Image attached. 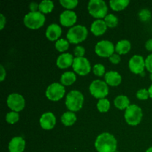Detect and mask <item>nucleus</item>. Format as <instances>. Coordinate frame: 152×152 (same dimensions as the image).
Wrapping results in <instances>:
<instances>
[{
    "label": "nucleus",
    "instance_id": "f257e3e1",
    "mask_svg": "<svg viewBox=\"0 0 152 152\" xmlns=\"http://www.w3.org/2000/svg\"><path fill=\"white\" fill-rule=\"evenodd\" d=\"M94 145L98 152H115L117 141L111 134L102 133L96 137Z\"/></svg>",
    "mask_w": 152,
    "mask_h": 152
},
{
    "label": "nucleus",
    "instance_id": "f03ea898",
    "mask_svg": "<svg viewBox=\"0 0 152 152\" xmlns=\"http://www.w3.org/2000/svg\"><path fill=\"white\" fill-rule=\"evenodd\" d=\"M84 102V96L83 94L77 90L70 91L66 96L65 105L70 111H78L82 108Z\"/></svg>",
    "mask_w": 152,
    "mask_h": 152
},
{
    "label": "nucleus",
    "instance_id": "7ed1b4c3",
    "mask_svg": "<svg viewBox=\"0 0 152 152\" xmlns=\"http://www.w3.org/2000/svg\"><path fill=\"white\" fill-rule=\"evenodd\" d=\"M88 10L92 16L101 19L107 16L108 7L103 0H91L88 4Z\"/></svg>",
    "mask_w": 152,
    "mask_h": 152
},
{
    "label": "nucleus",
    "instance_id": "20e7f679",
    "mask_svg": "<svg viewBox=\"0 0 152 152\" xmlns=\"http://www.w3.org/2000/svg\"><path fill=\"white\" fill-rule=\"evenodd\" d=\"M45 17L40 11L30 12L24 18V24L30 29H38L45 23Z\"/></svg>",
    "mask_w": 152,
    "mask_h": 152
},
{
    "label": "nucleus",
    "instance_id": "39448f33",
    "mask_svg": "<svg viewBox=\"0 0 152 152\" xmlns=\"http://www.w3.org/2000/svg\"><path fill=\"white\" fill-rule=\"evenodd\" d=\"M88 36V30L83 25H76L68 30L67 33V39L73 44H78L86 39Z\"/></svg>",
    "mask_w": 152,
    "mask_h": 152
},
{
    "label": "nucleus",
    "instance_id": "423d86ee",
    "mask_svg": "<svg viewBox=\"0 0 152 152\" xmlns=\"http://www.w3.org/2000/svg\"><path fill=\"white\" fill-rule=\"evenodd\" d=\"M142 117V109L138 105H130L126 109L125 119L126 123L132 126H137L141 122Z\"/></svg>",
    "mask_w": 152,
    "mask_h": 152
},
{
    "label": "nucleus",
    "instance_id": "0eeeda50",
    "mask_svg": "<svg viewBox=\"0 0 152 152\" xmlns=\"http://www.w3.org/2000/svg\"><path fill=\"white\" fill-rule=\"evenodd\" d=\"M89 91L95 98L104 99L108 94V84L102 80H94L89 86Z\"/></svg>",
    "mask_w": 152,
    "mask_h": 152
},
{
    "label": "nucleus",
    "instance_id": "6e6552de",
    "mask_svg": "<svg viewBox=\"0 0 152 152\" xmlns=\"http://www.w3.org/2000/svg\"><path fill=\"white\" fill-rule=\"evenodd\" d=\"M65 94V89L63 85L58 83H53L47 88L45 95L51 101H59Z\"/></svg>",
    "mask_w": 152,
    "mask_h": 152
},
{
    "label": "nucleus",
    "instance_id": "1a4fd4ad",
    "mask_svg": "<svg viewBox=\"0 0 152 152\" xmlns=\"http://www.w3.org/2000/svg\"><path fill=\"white\" fill-rule=\"evenodd\" d=\"M115 50V47L111 42L108 40H102L96 43L95 52L101 57H110Z\"/></svg>",
    "mask_w": 152,
    "mask_h": 152
},
{
    "label": "nucleus",
    "instance_id": "9d476101",
    "mask_svg": "<svg viewBox=\"0 0 152 152\" xmlns=\"http://www.w3.org/2000/svg\"><path fill=\"white\" fill-rule=\"evenodd\" d=\"M7 106L13 111L19 112L24 109L25 105V101L22 95L16 93L10 94L7 99Z\"/></svg>",
    "mask_w": 152,
    "mask_h": 152
},
{
    "label": "nucleus",
    "instance_id": "9b49d317",
    "mask_svg": "<svg viewBox=\"0 0 152 152\" xmlns=\"http://www.w3.org/2000/svg\"><path fill=\"white\" fill-rule=\"evenodd\" d=\"M73 69L76 73L81 76H86L91 71V64L87 58L76 57L73 63Z\"/></svg>",
    "mask_w": 152,
    "mask_h": 152
},
{
    "label": "nucleus",
    "instance_id": "f8f14e48",
    "mask_svg": "<svg viewBox=\"0 0 152 152\" xmlns=\"http://www.w3.org/2000/svg\"><path fill=\"white\" fill-rule=\"evenodd\" d=\"M129 67L132 73L141 74L144 72L145 68V62L143 57L140 55H134L131 58L129 62Z\"/></svg>",
    "mask_w": 152,
    "mask_h": 152
},
{
    "label": "nucleus",
    "instance_id": "ddd939ff",
    "mask_svg": "<svg viewBox=\"0 0 152 152\" xmlns=\"http://www.w3.org/2000/svg\"><path fill=\"white\" fill-rule=\"evenodd\" d=\"M39 123L41 127L45 130H50L56 125V117L52 112H45L40 117Z\"/></svg>",
    "mask_w": 152,
    "mask_h": 152
},
{
    "label": "nucleus",
    "instance_id": "4468645a",
    "mask_svg": "<svg viewBox=\"0 0 152 152\" xmlns=\"http://www.w3.org/2000/svg\"><path fill=\"white\" fill-rule=\"evenodd\" d=\"M77 20V16L75 12L72 10H65L59 16V21L62 25L70 27L74 25Z\"/></svg>",
    "mask_w": 152,
    "mask_h": 152
},
{
    "label": "nucleus",
    "instance_id": "2eb2a0df",
    "mask_svg": "<svg viewBox=\"0 0 152 152\" xmlns=\"http://www.w3.org/2000/svg\"><path fill=\"white\" fill-rule=\"evenodd\" d=\"M25 148V141L21 137H15L9 142L10 152H23Z\"/></svg>",
    "mask_w": 152,
    "mask_h": 152
},
{
    "label": "nucleus",
    "instance_id": "dca6fc26",
    "mask_svg": "<svg viewBox=\"0 0 152 152\" xmlns=\"http://www.w3.org/2000/svg\"><path fill=\"white\" fill-rule=\"evenodd\" d=\"M74 60V57L71 53H62L58 56L57 59H56V65L58 66V68H61V69L69 68L70 66L73 65Z\"/></svg>",
    "mask_w": 152,
    "mask_h": 152
},
{
    "label": "nucleus",
    "instance_id": "f3484780",
    "mask_svg": "<svg viewBox=\"0 0 152 152\" xmlns=\"http://www.w3.org/2000/svg\"><path fill=\"white\" fill-rule=\"evenodd\" d=\"M62 34V29L57 24H50L46 29L45 36L50 41L58 40Z\"/></svg>",
    "mask_w": 152,
    "mask_h": 152
},
{
    "label": "nucleus",
    "instance_id": "a211bd4d",
    "mask_svg": "<svg viewBox=\"0 0 152 152\" xmlns=\"http://www.w3.org/2000/svg\"><path fill=\"white\" fill-rule=\"evenodd\" d=\"M105 83L111 86H117L121 83L122 77L118 72L110 71L105 74Z\"/></svg>",
    "mask_w": 152,
    "mask_h": 152
},
{
    "label": "nucleus",
    "instance_id": "6ab92c4d",
    "mask_svg": "<svg viewBox=\"0 0 152 152\" xmlns=\"http://www.w3.org/2000/svg\"><path fill=\"white\" fill-rule=\"evenodd\" d=\"M107 25L105 21L102 19H96L91 26V31L95 36H101L106 31Z\"/></svg>",
    "mask_w": 152,
    "mask_h": 152
},
{
    "label": "nucleus",
    "instance_id": "aec40b11",
    "mask_svg": "<svg viewBox=\"0 0 152 152\" xmlns=\"http://www.w3.org/2000/svg\"><path fill=\"white\" fill-rule=\"evenodd\" d=\"M131 42L127 39H123L117 43L115 47V50L117 53L120 54H126L131 50Z\"/></svg>",
    "mask_w": 152,
    "mask_h": 152
},
{
    "label": "nucleus",
    "instance_id": "412c9836",
    "mask_svg": "<svg viewBox=\"0 0 152 152\" xmlns=\"http://www.w3.org/2000/svg\"><path fill=\"white\" fill-rule=\"evenodd\" d=\"M61 121L65 126H71L77 121V116L72 111H67L61 117Z\"/></svg>",
    "mask_w": 152,
    "mask_h": 152
},
{
    "label": "nucleus",
    "instance_id": "4be33fe9",
    "mask_svg": "<svg viewBox=\"0 0 152 152\" xmlns=\"http://www.w3.org/2000/svg\"><path fill=\"white\" fill-rule=\"evenodd\" d=\"M76 80H77V77H76V74L74 72L67 71V72L62 74V75L61 76L60 82L63 86H68L75 83Z\"/></svg>",
    "mask_w": 152,
    "mask_h": 152
},
{
    "label": "nucleus",
    "instance_id": "5701e85b",
    "mask_svg": "<svg viewBox=\"0 0 152 152\" xmlns=\"http://www.w3.org/2000/svg\"><path fill=\"white\" fill-rule=\"evenodd\" d=\"M114 105L120 110L126 109L130 105V101L125 95H120L114 99Z\"/></svg>",
    "mask_w": 152,
    "mask_h": 152
},
{
    "label": "nucleus",
    "instance_id": "b1692460",
    "mask_svg": "<svg viewBox=\"0 0 152 152\" xmlns=\"http://www.w3.org/2000/svg\"><path fill=\"white\" fill-rule=\"evenodd\" d=\"M129 0H111L109 1L111 9L115 11L124 10L129 5Z\"/></svg>",
    "mask_w": 152,
    "mask_h": 152
},
{
    "label": "nucleus",
    "instance_id": "393cba45",
    "mask_svg": "<svg viewBox=\"0 0 152 152\" xmlns=\"http://www.w3.org/2000/svg\"><path fill=\"white\" fill-rule=\"evenodd\" d=\"M54 7L53 2L50 0H43L39 3V10L42 13H48L53 10Z\"/></svg>",
    "mask_w": 152,
    "mask_h": 152
},
{
    "label": "nucleus",
    "instance_id": "a878e982",
    "mask_svg": "<svg viewBox=\"0 0 152 152\" xmlns=\"http://www.w3.org/2000/svg\"><path fill=\"white\" fill-rule=\"evenodd\" d=\"M110 105H111V104H110L109 100L104 98V99H100L98 101L96 107H97V109L99 112L105 113L109 110Z\"/></svg>",
    "mask_w": 152,
    "mask_h": 152
},
{
    "label": "nucleus",
    "instance_id": "bb28decb",
    "mask_svg": "<svg viewBox=\"0 0 152 152\" xmlns=\"http://www.w3.org/2000/svg\"><path fill=\"white\" fill-rule=\"evenodd\" d=\"M105 24L108 27L110 28H114L118 24V19L117 16L114 14H108L105 18H104Z\"/></svg>",
    "mask_w": 152,
    "mask_h": 152
},
{
    "label": "nucleus",
    "instance_id": "cd10ccee",
    "mask_svg": "<svg viewBox=\"0 0 152 152\" xmlns=\"http://www.w3.org/2000/svg\"><path fill=\"white\" fill-rule=\"evenodd\" d=\"M55 47H56V50L59 52H64L67 50L69 48V43L67 40L64 39H58L56 42L55 44Z\"/></svg>",
    "mask_w": 152,
    "mask_h": 152
},
{
    "label": "nucleus",
    "instance_id": "c85d7f7f",
    "mask_svg": "<svg viewBox=\"0 0 152 152\" xmlns=\"http://www.w3.org/2000/svg\"><path fill=\"white\" fill-rule=\"evenodd\" d=\"M19 119V114H18V112H15V111H10V112L7 113L5 117L6 121L10 124H14L16 122H18Z\"/></svg>",
    "mask_w": 152,
    "mask_h": 152
},
{
    "label": "nucleus",
    "instance_id": "c756f323",
    "mask_svg": "<svg viewBox=\"0 0 152 152\" xmlns=\"http://www.w3.org/2000/svg\"><path fill=\"white\" fill-rule=\"evenodd\" d=\"M59 3L62 4V7H65L67 9H73L76 7L78 4L77 0H60Z\"/></svg>",
    "mask_w": 152,
    "mask_h": 152
},
{
    "label": "nucleus",
    "instance_id": "7c9ffc66",
    "mask_svg": "<svg viewBox=\"0 0 152 152\" xmlns=\"http://www.w3.org/2000/svg\"><path fill=\"white\" fill-rule=\"evenodd\" d=\"M139 17L141 21L142 22H146V21L149 20L151 17V13L150 10L148 9H142L140 11L139 13Z\"/></svg>",
    "mask_w": 152,
    "mask_h": 152
},
{
    "label": "nucleus",
    "instance_id": "2f4dec72",
    "mask_svg": "<svg viewBox=\"0 0 152 152\" xmlns=\"http://www.w3.org/2000/svg\"><path fill=\"white\" fill-rule=\"evenodd\" d=\"M105 67L102 64H96L93 68V72L97 77H102L105 74Z\"/></svg>",
    "mask_w": 152,
    "mask_h": 152
},
{
    "label": "nucleus",
    "instance_id": "473e14b6",
    "mask_svg": "<svg viewBox=\"0 0 152 152\" xmlns=\"http://www.w3.org/2000/svg\"><path fill=\"white\" fill-rule=\"evenodd\" d=\"M137 97L140 100H145L148 98L149 96V93H148V90L147 89L143 88V89H140L136 94Z\"/></svg>",
    "mask_w": 152,
    "mask_h": 152
},
{
    "label": "nucleus",
    "instance_id": "72a5a7b5",
    "mask_svg": "<svg viewBox=\"0 0 152 152\" xmlns=\"http://www.w3.org/2000/svg\"><path fill=\"white\" fill-rule=\"evenodd\" d=\"M85 53H86V50L83 46L78 45L74 49V54L76 57H83Z\"/></svg>",
    "mask_w": 152,
    "mask_h": 152
},
{
    "label": "nucleus",
    "instance_id": "f704fd0d",
    "mask_svg": "<svg viewBox=\"0 0 152 152\" xmlns=\"http://www.w3.org/2000/svg\"><path fill=\"white\" fill-rule=\"evenodd\" d=\"M145 68L149 71L150 73H152V53L148 55L147 56L146 59L145 60Z\"/></svg>",
    "mask_w": 152,
    "mask_h": 152
},
{
    "label": "nucleus",
    "instance_id": "c9c22d12",
    "mask_svg": "<svg viewBox=\"0 0 152 152\" xmlns=\"http://www.w3.org/2000/svg\"><path fill=\"white\" fill-rule=\"evenodd\" d=\"M109 60L113 64H118L120 62V56L119 54L114 53L109 57Z\"/></svg>",
    "mask_w": 152,
    "mask_h": 152
},
{
    "label": "nucleus",
    "instance_id": "e433bc0d",
    "mask_svg": "<svg viewBox=\"0 0 152 152\" xmlns=\"http://www.w3.org/2000/svg\"><path fill=\"white\" fill-rule=\"evenodd\" d=\"M39 7V4H37V2H31L29 4V9L31 10V12H37Z\"/></svg>",
    "mask_w": 152,
    "mask_h": 152
},
{
    "label": "nucleus",
    "instance_id": "4c0bfd02",
    "mask_svg": "<svg viewBox=\"0 0 152 152\" xmlns=\"http://www.w3.org/2000/svg\"><path fill=\"white\" fill-rule=\"evenodd\" d=\"M0 71H0V73H1L0 74V81L2 82L6 77V71L2 65H0Z\"/></svg>",
    "mask_w": 152,
    "mask_h": 152
},
{
    "label": "nucleus",
    "instance_id": "58836bf2",
    "mask_svg": "<svg viewBox=\"0 0 152 152\" xmlns=\"http://www.w3.org/2000/svg\"><path fill=\"white\" fill-rule=\"evenodd\" d=\"M6 24V18L3 14L0 15V29L2 30Z\"/></svg>",
    "mask_w": 152,
    "mask_h": 152
},
{
    "label": "nucleus",
    "instance_id": "ea45409f",
    "mask_svg": "<svg viewBox=\"0 0 152 152\" xmlns=\"http://www.w3.org/2000/svg\"><path fill=\"white\" fill-rule=\"evenodd\" d=\"M145 48L149 51H152V39L146 42V43H145Z\"/></svg>",
    "mask_w": 152,
    "mask_h": 152
},
{
    "label": "nucleus",
    "instance_id": "a19ab883",
    "mask_svg": "<svg viewBox=\"0 0 152 152\" xmlns=\"http://www.w3.org/2000/svg\"><path fill=\"white\" fill-rule=\"evenodd\" d=\"M148 93H149V96L152 99V85L148 88Z\"/></svg>",
    "mask_w": 152,
    "mask_h": 152
},
{
    "label": "nucleus",
    "instance_id": "79ce46f5",
    "mask_svg": "<svg viewBox=\"0 0 152 152\" xmlns=\"http://www.w3.org/2000/svg\"><path fill=\"white\" fill-rule=\"evenodd\" d=\"M145 152H152V146L150 147V148H148V149H147V151H145Z\"/></svg>",
    "mask_w": 152,
    "mask_h": 152
},
{
    "label": "nucleus",
    "instance_id": "37998d69",
    "mask_svg": "<svg viewBox=\"0 0 152 152\" xmlns=\"http://www.w3.org/2000/svg\"><path fill=\"white\" fill-rule=\"evenodd\" d=\"M150 79H151V80H152V73H151V74H150Z\"/></svg>",
    "mask_w": 152,
    "mask_h": 152
}]
</instances>
